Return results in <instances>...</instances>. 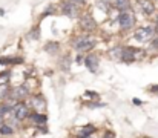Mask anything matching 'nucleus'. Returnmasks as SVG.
<instances>
[{
    "instance_id": "f257e3e1",
    "label": "nucleus",
    "mask_w": 158,
    "mask_h": 138,
    "mask_svg": "<svg viewBox=\"0 0 158 138\" xmlns=\"http://www.w3.org/2000/svg\"><path fill=\"white\" fill-rule=\"evenodd\" d=\"M97 45V40L91 36H83V37H78L75 42H74V48L78 51V54H83L86 51H91L94 46Z\"/></svg>"
},
{
    "instance_id": "f03ea898",
    "label": "nucleus",
    "mask_w": 158,
    "mask_h": 138,
    "mask_svg": "<svg viewBox=\"0 0 158 138\" xmlns=\"http://www.w3.org/2000/svg\"><path fill=\"white\" fill-rule=\"evenodd\" d=\"M29 107H28V104L26 103H23V101H19V103H15L14 106H12V109H11V115L17 120V121H23V120H26L28 117H29Z\"/></svg>"
},
{
    "instance_id": "7ed1b4c3",
    "label": "nucleus",
    "mask_w": 158,
    "mask_h": 138,
    "mask_svg": "<svg viewBox=\"0 0 158 138\" xmlns=\"http://www.w3.org/2000/svg\"><path fill=\"white\" fill-rule=\"evenodd\" d=\"M117 22H118V26L123 29V31H127V29H132L134 25H135V15L129 11L126 12H120L118 17H117Z\"/></svg>"
},
{
    "instance_id": "20e7f679",
    "label": "nucleus",
    "mask_w": 158,
    "mask_h": 138,
    "mask_svg": "<svg viewBox=\"0 0 158 138\" xmlns=\"http://www.w3.org/2000/svg\"><path fill=\"white\" fill-rule=\"evenodd\" d=\"M155 34V28L154 26H141L135 31L134 34V39L140 43H144V42H151L152 36Z\"/></svg>"
},
{
    "instance_id": "39448f33",
    "label": "nucleus",
    "mask_w": 158,
    "mask_h": 138,
    "mask_svg": "<svg viewBox=\"0 0 158 138\" xmlns=\"http://www.w3.org/2000/svg\"><path fill=\"white\" fill-rule=\"evenodd\" d=\"M60 9H61V14H63V15L71 17V19L77 17V14H78V6H75V5L71 3L69 0H63L61 5H60Z\"/></svg>"
},
{
    "instance_id": "423d86ee",
    "label": "nucleus",
    "mask_w": 158,
    "mask_h": 138,
    "mask_svg": "<svg viewBox=\"0 0 158 138\" xmlns=\"http://www.w3.org/2000/svg\"><path fill=\"white\" fill-rule=\"evenodd\" d=\"M80 26H81L83 31L91 32V31H95L97 22L94 20V17H92L91 14H83V15L80 17Z\"/></svg>"
},
{
    "instance_id": "0eeeda50",
    "label": "nucleus",
    "mask_w": 158,
    "mask_h": 138,
    "mask_svg": "<svg viewBox=\"0 0 158 138\" xmlns=\"http://www.w3.org/2000/svg\"><path fill=\"white\" fill-rule=\"evenodd\" d=\"M137 52H140L135 48H121V54H120V60L123 63H132L135 60Z\"/></svg>"
},
{
    "instance_id": "6e6552de",
    "label": "nucleus",
    "mask_w": 158,
    "mask_h": 138,
    "mask_svg": "<svg viewBox=\"0 0 158 138\" xmlns=\"http://www.w3.org/2000/svg\"><path fill=\"white\" fill-rule=\"evenodd\" d=\"M28 94H29V91H28V88L26 86H19V88H14V89H11V92L8 94V97L11 95V98L12 100H23V98H26L28 97Z\"/></svg>"
},
{
    "instance_id": "1a4fd4ad",
    "label": "nucleus",
    "mask_w": 158,
    "mask_h": 138,
    "mask_svg": "<svg viewBox=\"0 0 158 138\" xmlns=\"http://www.w3.org/2000/svg\"><path fill=\"white\" fill-rule=\"evenodd\" d=\"M98 63H100V60H98V57H97L95 54H89L88 57H85V66H86L91 72H97Z\"/></svg>"
},
{
    "instance_id": "9d476101",
    "label": "nucleus",
    "mask_w": 158,
    "mask_h": 138,
    "mask_svg": "<svg viewBox=\"0 0 158 138\" xmlns=\"http://www.w3.org/2000/svg\"><path fill=\"white\" fill-rule=\"evenodd\" d=\"M32 107H34V111L35 112H40L42 114V111L46 107V101H45V98L42 97V95H35L34 98H32Z\"/></svg>"
},
{
    "instance_id": "9b49d317",
    "label": "nucleus",
    "mask_w": 158,
    "mask_h": 138,
    "mask_svg": "<svg viewBox=\"0 0 158 138\" xmlns=\"http://www.w3.org/2000/svg\"><path fill=\"white\" fill-rule=\"evenodd\" d=\"M28 118H31L37 126H43V124L48 121V117H46L45 114H40V112H31Z\"/></svg>"
},
{
    "instance_id": "f8f14e48",
    "label": "nucleus",
    "mask_w": 158,
    "mask_h": 138,
    "mask_svg": "<svg viewBox=\"0 0 158 138\" xmlns=\"http://www.w3.org/2000/svg\"><path fill=\"white\" fill-rule=\"evenodd\" d=\"M140 8L146 15H152L155 12V5L152 3V0H143L140 2Z\"/></svg>"
},
{
    "instance_id": "ddd939ff",
    "label": "nucleus",
    "mask_w": 158,
    "mask_h": 138,
    "mask_svg": "<svg viewBox=\"0 0 158 138\" xmlns=\"http://www.w3.org/2000/svg\"><path fill=\"white\" fill-rule=\"evenodd\" d=\"M114 8L118 9L120 12H126L131 9V2L129 0H115L114 2Z\"/></svg>"
},
{
    "instance_id": "4468645a",
    "label": "nucleus",
    "mask_w": 158,
    "mask_h": 138,
    "mask_svg": "<svg viewBox=\"0 0 158 138\" xmlns=\"http://www.w3.org/2000/svg\"><path fill=\"white\" fill-rule=\"evenodd\" d=\"M95 132V128L92 124H88V126H83L80 134H78V138H86V137H91L92 134Z\"/></svg>"
},
{
    "instance_id": "2eb2a0df",
    "label": "nucleus",
    "mask_w": 158,
    "mask_h": 138,
    "mask_svg": "<svg viewBox=\"0 0 158 138\" xmlns=\"http://www.w3.org/2000/svg\"><path fill=\"white\" fill-rule=\"evenodd\" d=\"M58 42H48L46 45H45V51L48 52V54H55V52H58Z\"/></svg>"
},
{
    "instance_id": "dca6fc26",
    "label": "nucleus",
    "mask_w": 158,
    "mask_h": 138,
    "mask_svg": "<svg viewBox=\"0 0 158 138\" xmlns=\"http://www.w3.org/2000/svg\"><path fill=\"white\" fill-rule=\"evenodd\" d=\"M0 134H2V135H12V134H14V129H12V126L3 123V124L0 126Z\"/></svg>"
},
{
    "instance_id": "f3484780",
    "label": "nucleus",
    "mask_w": 158,
    "mask_h": 138,
    "mask_svg": "<svg viewBox=\"0 0 158 138\" xmlns=\"http://www.w3.org/2000/svg\"><path fill=\"white\" fill-rule=\"evenodd\" d=\"M29 39H32V40H39L40 39V28L39 26H34L29 31Z\"/></svg>"
},
{
    "instance_id": "a211bd4d",
    "label": "nucleus",
    "mask_w": 158,
    "mask_h": 138,
    "mask_svg": "<svg viewBox=\"0 0 158 138\" xmlns=\"http://www.w3.org/2000/svg\"><path fill=\"white\" fill-rule=\"evenodd\" d=\"M8 94H9V88H8V85L5 83V85H0V97L3 98V97H8Z\"/></svg>"
},
{
    "instance_id": "6ab92c4d",
    "label": "nucleus",
    "mask_w": 158,
    "mask_h": 138,
    "mask_svg": "<svg viewBox=\"0 0 158 138\" xmlns=\"http://www.w3.org/2000/svg\"><path fill=\"white\" fill-rule=\"evenodd\" d=\"M97 6H98L100 9H103L105 12H107V11H109V8H110L107 2H98V3H97Z\"/></svg>"
},
{
    "instance_id": "aec40b11",
    "label": "nucleus",
    "mask_w": 158,
    "mask_h": 138,
    "mask_svg": "<svg viewBox=\"0 0 158 138\" xmlns=\"http://www.w3.org/2000/svg\"><path fill=\"white\" fill-rule=\"evenodd\" d=\"M69 61H71V58H69V57H64V58L61 60V63H63V65H61V69H64V71H66V69L69 68V66H68V63H69Z\"/></svg>"
},
{
    "instance_id": "412c9836",
    "label": "nucleus",
    "mask_w": 158,
    "mask_h": 138,
    "mask_svg": "<svg viewBox=\"0 0 158 138\" xmlns=\"http://www.w3.org/2000/svg\"><path fill=\"white\" fill-rule=\"evenodd\" d=\"M71 3H74L75 6H83L85 3H86V0H69Z\"/></svg>"
},
{
    "instance_id": "4be33fe9",
    "label": "nucleus",
    "mask_w": 158,
    "mask_h": 138,
    "mask_svg": "<svg viewBox=\"0 0 158 138\" xmlns=\"http://www.w3.org/2000/svg\"><path fill=\"white\" fill-rule=\"evenodd\" d=\"M51 14H54V8H52V6H49V8H48V9H46V11L42 14V17H46V15H51Z\"/></svg>"
},
{
    "instance_id": "5701e85b",
    "label": "nucleus",
    "mask_w": 158,
    "mask_h": 138,
    "mask_svg": "<svg viewBox=\"0 0 158 138\" xmlns=\"http://www.w3.org/2000/svg\"><path fill=\"white\" fill-rule=\"evenodd\" d=\"M151 48L152 49H158V37H155L154 40H151Z\"/></svg>"
},
{
    "instance_id": "b1692460",
    "label": "nucleus",
    "mask_w": 158,
    "mask_h": 138,
    "mask_svg": "<svg viewBox=\"0 0 158 138\" xmlns=\"http://www.w3.org/2000/svg\"><path fill=\"white\" fill-rule=\"evenodd\" d=\"M83 60H85V58H83V55H81V54H78V55H77V63H81Z\"/></svg>"
},
{
    "instance_id": "393cba45",
    "label": "nucleus",
    "mask_w": 158,
    "mask_h": 138,
    "mask_svg": "<svg viewBox=\"0 0 158 138\" xmlns=\"http://www.w3.org/2000/svg\"><path fill=\"white\" fill-rule=\"evenodd\" d=\"M132 101H134V104H135V106H140V104H141V100H138V98H134Z\"/></svg>"
},
{
    "instance_id": "a878e982",
    "label": "nucleus",
    "mask_w": 158,
    "mask_h": 138,
    "mask_svg": "<svg viewBox=\"0 0 158 138\" xmlns=\"http://www.w3.org/2000/svg\"><path fill=\"white\" fill-rule=\"evenodd\" d=\"M2 124H3V115L0 114V126H2Z\"/></svg>"
},
{
    "instance_id": "bb28decb",
    "label": "nucleus",
    "mask_w": 158,
    "mask_h": 138,
    "mask_svg": "<svg viewBox=\"0 0 158 138\" xmlns=\"http://www.w3.org/2000/svg\"><path fill=\"white\" fill-rule=\"evenodd\" d=\"M154 22H155V23H157V25H158V14H157V15H155V17H154Z\"/></svg>"
},
{
    "instance_id": "cd10ccee",
    "label": "nucleus",
    "mask_w": 158,
    "mask_h": 138,
    "mask_svg": "<svg viewBox=\"0 0 158 138\" xmlns=\"http://www.w3.org/2000/svg\"><path fill=\"white\" fill-rule=\"evenodd\" d=\"M155 32H157V34H158V25H157V26H155Z\"/></svg>"
},
{
    "instance_id": "c85d7f7f",
    "label": "nucleus",
    "mask_w": 158,
    "mask_h": 138,
    "mask_svg": "<svg viewBox=\"0 0 158 138\" xmlns=\"http://www.w3.org/2000/svg\"><path fill=\"white\" fill-rule=\"evenodd\" d=\"M138 2H143V0H138Z\"/></svg>"
},
{
    "instance_id": "c756f323",
    "label": "nucleus",
    "mask_w": 158,
    "mask_h": 138,
    "mask_svg": "<svg viewBox=\"0 0 158 138\" xmlns=\"http://www.w3.org/2000/svg\"><path fill=\"white\" fill-rule=\"evenodd\" d=\"M86 138H91V137H86Z\"/></svg>"
}]
</instances>
